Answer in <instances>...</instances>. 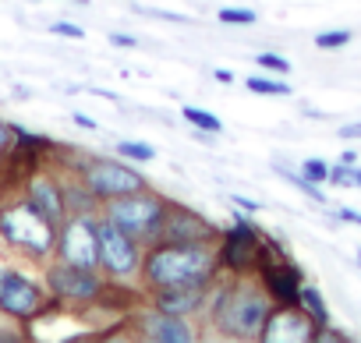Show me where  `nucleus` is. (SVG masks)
<instances>
[{"mask_svg": "<svg viewBox=\"0 0 361 343\" xmlns=\"http://www.w3.org/2000/svg\"><path fill=\"white\" fill-rule=\"evenodd\" d=\"M340 138H343V142H357V138H361V124H347V127H340Z\"/></svg>", "mask_w": 361, "mask_h": 343, "instance_id": "72a5a7b5", "label": "nucleus"}, {"mask_svg": "<svg viewBox=\"0 0 361 343\" xmlns=\"http://www.w3.org/2000/svg\"><path fill=\"white\" fill-rule=\"evenodd\" d=\"M326 185L350 188V166H347V163H333V166H329V181H326Z\"/></svg>", "mask_w": 361, "mask_h": 343, "instance_id": "cd10ccee", "label": "nucleus"}, {"mask_svg": "<svg viewBox=\"0 0 361 343\" xmlns=\"http://www.w3.org/2000/svg\"><path fill=\"white\" fill-rule=\"evenodd\" d=\"M11 149H15V124L0 120V170H4V163H8Z\"/></svg>", "mask_w": 361, "mask_h": 343, "instance_id": "393cba45", "label": "nucleus"}, {"mask_svg": "<svg viewBox=\"0 0 361 343\" xmlns=\"http://www.w3.org/2000/svg\"><path fill=\"white\" fill-rule=\"evenodd\" d=\"M82 181L89 185V192L103 202L110 199H121V195H131V192H142L149 188V181L135 170L131 159H110V156H85L82 166H78Z\"/></svg>", "mask_w": 361, "mask_h": 343, "instance_id": "6e6552de", "label": "nucleus"}, {"mask_svg": "<svg viewBox=\"0 0 361 343\" xmlns=\"http://www.w3.org/2000/svg\"><path fill=\"white\" fill-rule=\"evenodd\" d=\"M312 343H350V336H347L343 329H333V325H319V329H315V336H312Z\"/></svg>", "mask_w": 361, "mask_h": 343, "instance_id": "bb28decb", "label": "nucleus"}, {"mask_svg": "<svg viewBox=\"0 0 361 343\" xmlns=\"http://www.w3.org/2000/svg\"><path fill=\"white\" fill-rule=\"evenodd\" d=\"M78 4H89V0H78Z\"/></svg>", "mask_w": 361, "mask_h": 343, "instance_id": "ea45409f", "label": "nucleus"}, {"mask_svg": "<svg viewBox=\"0 0 361 343\" xmlns=\"http://www.w3.org/2000/svg\"><path fill=\"white\" fill-rule=\"evenodd\" d=\"M340 163H347V166H357V163H361V152H357V149H343V152H340Z\"/></svg>", "mask_w": 361, "mask_h": 343, "instance_id": "f704fd0d", "label": "nucleus"}, {"mask_svg": "<svg viewBox=\"0 0 361 343\" xmlns=\"http://www.w3.org/2000/svg\"><path fill=\"white\" fill-rule=\"evenodd\" d=\"M128 329H131L138 339H149V343H195V339L206 336V332L195 325V318H180V315L159 311V308H152L149 301H142V304L128 315Z\"/></svg>", "mask_w": 361, "mask_h": 343, "instance_id": "9b49d317", "label": "nucleus"}, {"mask_svg": "<svg viewBox=\"0 0 361 343\" xmlns=\"http://www.w3.org/2000/svg\"><path fill=\"white\" fill-rule=\"evenodd\" d=\"M75 124H78V127H85V131H96V120H92V117H85V113H75Z\"/></svg>", "mask_w": 361, "mask_h": 343, "instance_id": "e433bc0d", "label": "nucleus"}, {"mask_svg": "<svg viewBox=\"0 0 361 343\" xmlns=\"http://www.w3.org/2000/svg\"><path fill=\"white\" fill-rule=\"evenodd\" d=\"M350 188H361V163L350 166Z\"/></svg>", "mask_w": 361, "mask_h": 343, "instance_id": "4c0bfd02", "label": "nucleus"}, {"mask_svg": "<svg viewBox=\"0 0 361 343\" xmlns=\"http://www.w3.org/2000/svg\"><path fill=\"white\" fill-rule=\"evenodd\" d=\"M110 43H114V46H121V50H135V46H138V39H135V36H128V32H114V36H110Z\"/></svg>", "mask_w": 361, "mask_h": 343, "instance_id": "7c9ffc66", "label": "nucleus"}, {"mask_svg": "<svg viewBox=\"0 0 361 343\" xmlns=\"http://www.w3.org/2000/svg\"><path fill=\"white\" fill-rule=\"evenodd\" d=\"M245 89L248 92H259V96H290V85L287 82H280V78H259V75H252L245 82Z\"/></svg>", "mask_w": 361, "mask_h": 343, "instance_id": "412c9836", "label": "nucleus"}, {"mask_svg": "<svg viewBox=\"0 0 361 343\" xmlns=\"http://www.w3.org/2000/svg\"><path fill=\"white\" fill-rule=\"evenodd\" d=\"M54 311H64V308L47 290L43 280H36L15 266L0 269V318H8L15 325H36L39 318H47Z\"/></svg>", "mask_w": 361, "mask_h": 343, "instance_id": "20e7f679", "label": "nucleus"}, {"mask_svg": "<svg viewBox=\"0 0 361 343\" xmlns=\"http://www.w3.org/2000/svg\"><path fill=\"white\" fill-rule=\"evenodd\" d=\"M180 117H185L195 131H206V135H220L224 131V120L216 113L202 110V106H185V110H180Z\"/></svg>", "mask_w": 361, "mask_h": 343, "instance_id": "6ab92c4d", "label": "nucleus"}, {"mask_svg": "<svg viewBox=\"0 0 361 343\" xmlns=\"http://www.w3.org/2000/svg\"><path fill=\"white\" fill-rule=\"evenodd\" d=\"M142 258H145V244L128 237L121 227H114L106 216H99V273L106 280H121V283H138L142 273Z\"/></svg>", "mask_w": 361, "mask_h": 343, "instance_id": "1a4fd4ad", "label": "nucleus"}, {"mask_svg": "<svg viewBox=\"0 0 361 343\" xmlns=\"http://www.w3.org/2000/svg\"><path fill=\"white\" fill-rule=\"evenodd\" d=\"M54 258L82 269H99V213H71L57 227Z\"/></svg>", "mask_w": 361, "mask_h": 343, "instance_id": "9d476101", "label": "nucleus"}, {"mask_svg": "<svg viewBox=\"0 0 361 343\" xmlns=\"http://www.w3.org/2000/svg\"><path fill=\"white\" fill-rule=\"evenodd\" d=\"M166 202H170L166 195H159L152 188H142V192H131V195L103 202L99 216H106L114 227H121L128 237H135V241H142L149 248L159 237V227H163V216H166Z\"/></svg>", "mask_w": 361, "mask_h": 343, "instance_id": "39448f33", "label": "nucleus"}, {"mask_svg": "<svg viewBox=\"0 0 361 343\" xmlns=\"http://www.w3.org/2000/svg\"><path fill=\"white\" fill-rule=\"evenodd\" d=\"M220 223H213L209 216L195 213L185 202H166V216L159 227V244H216L220 241Z\"/></svg>", "mask_w": 361, "mask_h": 343, "instance_id": "f8f14e48", "label": "nucleus"}, {"mask_svg": "<svg viewBox=\"0 0 361 343\" xmlns=\"http://www.w3.org/2000/svg\"><path fill=\"white\" fill-rule=\"evenodd\" d=\"M269 311L273 301L255 276H220L209 290V308L202 322L209 325V336L248 343L262 336Z\"/></svg>", "mask_w": 361, "mask_h": 343, "instance_id": "f257e3e1", "label": "nucleus"}, {"mask_svg": "<svg viewBox=\"0 0 361 343\" xmlns=\"http://www.w3.org/2000/svg\"><path fill=\"white\" fill-rule=\"evenodd\" d=\"M50 32H54V36H68V39H82V36H85V32H82L78 25H71V22H54Z\"/></svg>", "mask_w": 361, "mask_h": 343, "instance_id": "c756f323", "label": "nucleus"}, {"mask_svg": "<svg viewBox=\"0 0 361 343\" xmlns=\"http://www.w3.org/2000/svg\"><path fill=\"white\" fill-rule=\"evenodd\" d=\"M298 308H301L315 325H329V304H326V297H322V290H319V287L305 283V287H301V294H298Z\"/></svg>", "mask_w": 361, "mask_h": 343, "instance_id": "f3484780", "label": "nucleus"}, {"mask_svg": "<svg viewBox=\"0 0 361 343\" xmlns=\"http://www.w3.org/2000/svg\"><path fill=\"white\" fill-rule=\"evenodd\" d=\"M231 202H234V209H241V213H248V216H252V213H259V202H252L248 195H234Z\"/></svg>", "mask_w": 361, "mask_h": 343, "instance_id": "2f4dec72", "label": "nucleus"}, {"mask_svg": "<svg viewBox=\"0 0 361 343\" xmlns=\"http://www.w3.org/2000/svg\"><path fill=\"white\" fill-rule=\"evenodd\" d=\"M333 216H336V220H343V223H354V227H361V213H357V209H336Z\"/></svg>", "mask_w": 361, "mask_h": 343, "instance_id": "473e14b6", "label": "nucleus"}, {"mask_svg": "<svg viewBox=\"0 0 361 343\" xmlns=\"http://www.w3.org/2000/svg\"><path fill=\"white\" fill-rule=\"evenodd\" d=\"M315 322L298 308V304H273L259 343H312L315 336Z\"/></svg>", "mask_w": 361, "mask_h": 343, "instance_id": "4468645a", "label": "nucleus"}, {"mask_svg": "<svg viewBox=\"0 0 361 343\" xmlns=\"http://www.w3.org/2000/svg\"><path fill=\"white\" fill-rule=\"evenodd\" d=\"M301 177H308V181H315V185H326V181H329V163L308 156V159L301 163Z\"/></svg>", "mask_w": 361, "mask_h": 343, "instance_id": "b1692460", "label": "nucleus"}, {"mask_svg": "<svg viewBox=\"0 0 361 343\" xmlns=\"http://www.w3.org/2000/svg\"><path fill=\"white\" fill-rule=\"evenodd\" d=\"M354 36H350V29H329V32H319L315 36V46L319 50H340V46H347Z\"/></svg>", "mask_w": 361, "mask_h": 343, "instance_id": "5701e85b", "label": "nucleus"}, {"mask_svg": "<svg viewBox=\"0 0 361 343\" xmlns=\"http://www.w3.org/2000/svg\"><path fill=\"white\" fill-rule=\"evenodd\" d=\"M22 195L50 220V223H64L68 220V202H64V185H61V170L54 163L36 166L32 174L22 177Z\"/></svg>", "mask_w": 361, "mask_h": 343, "instance_id": "ddd939ff", "label": "nucleus"}, {"mask_svg": "<svg viewBox=\"0 0 361 343\" xmlns=\"http://www.w3.org/2000/svg\"><path fill=\"white\" fill-rule=\"evenodd\" d=\"M273 170H276V174H280L283 181H290V185H294V188H298L301 195H308L312 202H319V206L326 202V192H322V188H319L315 181H308V177H301V170H294V166H287V163H280V159L273 163Z\"/></svg>", "mask_w": 361, "mask_h": 343, "instance_id": "a211bd4d", "label": "nucleus"}, {"mask_svg": "<svg viewBox=\"0 0 361 343\" xmlns=\"http://www.w3.org/2000/svg\"><path fill=\"white\" fill-rule=\"evenodd\" d=\"M262 234L252 216L234 213V220L220 230L216 241V258H220V273L224 276H255L259 269V251H262Z\"/></svg>", "mask_w": 361, "mask_h": 343, "instance_id": "0eeeda50", "label": "nucleus"}, {"mask_svg": "<svg viewBox=\"0 0 361 343\" xmlns=\"http://www.w3.org/2000/svg\"><path fill=\"white\" fill-rule=\"evenodd\" d=\"M216 244H149L142 258L138 283L142 290L159 287H213L220 280Z\"/></svg>", "mask_w": 361, "mask_h": 343, "instance_id": "f03ea898", "label": "nucleus"}, {"mask_svg": "<svg viewBox=\"0 0 361 343\" xmlns=\"http://www.w3.org/2000/svg\"><path fill=\"white\" fill-rule=\"evenodd\" d=\"M357 262H361V248H357Z\"/></svg>", "mask_w": 361, "mask_h": 343, "instance_id": "58836bf2", "label": "nucleus"}, {"mask_svg": "<svg viewBox=\"0 0 361 343\" xmlns=\"http://www.w3.org/2000/svg\"><path fill=\"white\" fill-rule=\"evenodd\" d=\"M0 248L29 266H47L57 251V223H50L22 188L0 192Z\"/></svg>", "mask_w": 361, "mask_h": 343, "instance_id": "7ed1b4c3", "label": "nucleus"}, {"mask_svg": "<svg viewBox=\"0 0 361 343\" xmlns=\"http://www.w3.org/2000/svg\"><path fill=\"white\" fill-rule=\"evenodd\" d=\"M216 18H220L224 25H255L259 15H255L252 8H220Z\"/></svg>", "mask_w": 361, "mask_h": 343, "instance_id": "4be33fe9", "label": "nucleus"}, {"mask_svg": "<svg viewBox=\"0 0 361 343\" xmlns=\"http://www.w3.org/2000/svg\"><path fill=\"white\" fill-rule=\"evenodd\" d=\"M209 290L206 287H159V290H145V301L152 308H159V311L202 322V315L209 308Z\"/></svg>", "mask_w": 361, "mask_h": 343, "instance_id": "dca6fc26", "label": "nucleus"}, {"mask_svg": "<svg viewBox=\"0 0 361 343\" xmlns=\"http://www.w3.org/2000/svg\"><path fill=\"white\" fill-rule=\"evenodd\" d=\"M213 78H216L220 85H231V82H234V71H227V68H216V71H213Z\"/></svg>", "mask_w": 361, "mask_h": 343, "instance_id": "c9c22d12", "label": "nucleus"}, {"mask_svg": "<svg viewBox=\"0 0 361 343\" xmlns=\"http://www.w3.org/2000/svg\"><path fill=\"white\" fill-rule=\"evenodd\" d=\"M255 280L262 283L273 304H298V294L305 287V269L290 258H273L255 269Z\"/></svg>", "mask_w": 361, "mask_h": 343, "instance_id": "2eb2a0df", "label": "nucleus"}, {"mask_svg": "<svg viewBox=\"0 0 361 343\" xmlns=\"http://www.w3.org/2000/svg\"><path fill=\"white\" fill-rule=\"evenodd\" d=\"M43 283L47 290L61 301L64 311H89L106 283V276L99 269H82V266H71V262H61V258H50L43 266Z\"/></svg>", "mask_w": 361, "mask_h": 343, "instance_id": "423d86ee", "label": "nucleus"}, {"mask_svg": "<svg viewBox=\"0 0 361 343\" xmlns=\"http://www.w3.org/2000/svg\"><path fill=\"white\" fill-rule=\"evenodd\" d=\"M117 156H121V159H131V163H152V159H156V149H152L149 142L124 138V142H117Z\"/></svg>", "mask_w": 361, "mask_h": 343, "instance_id": "aec40b11", "label": "nucleus"}, {"mask_svg": "<svg viewBox=\"0 0 361 343\" xmlns=\"http://www.w3.org/2000/svg\"><path fill=\"white\" fill-rule=\"evenodd\" d=\"M255 61H259V68L276 71V75H287V71H290V61H287V57H280V54H259Z\"/></svg>", "mask_w": 361, "mask_h": 343, "instance_id": "a878e982", "label": "nucleus"}, {"mask_svg": "<svg viewBox=\"0 0 361 343\" xmlns=\"http://www.w3.org/2000/svg\"><path fill=\"white\" fill-rule=\"evenodd\" d=\"M138 15H149V18H163V22H177V25H188V15H177V11H156V8H138Z\"/></svg>", "mask_w": 361, "mask_h": 343, "instance_id": "c85d7f7f", "label": "nucleus"}]
</instances>
